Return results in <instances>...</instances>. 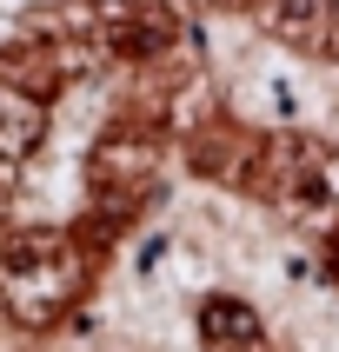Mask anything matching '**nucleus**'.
Segmentation results:
<instances>
[{
  "instance_id": "f257e3e1",
  "label": "nucleus",
  "mask_w": 339,
  "mask_h": 352,
  "mask_svg": "<svg viewBox=\"0 0 339 352\" xmlns=\"http://www.w3.org/2000/svg\"><path fill=\"white\" fill-rule=\"evenodd\" d=\"M0 293H7V306H14L27 326L60 319L67 299H74V253H67V239H60V233L14 239L7 259H0Z\"/></svg>"
},
{
  "instance_id": "f03ea898",
  "label": "nucleus",
  "mask_w": 339,
  "mask_h": 352,
  "mask_svg": "<svg viewBox=\"0 0 339 352\" xmlns=\"http://www.w3.org/2000/svg\"><path fill=\"white\" fill-rule=\"evenodd\" d=\"M40 133H47V113H40V100H34V94H20L14 80H0V160L34 153Z\"/></svg>"
},
{
  "instance_id": "7ed1b4c3",
  "label": "nucleus",
  "mask_w": 339,
  "mask_h": 352,
  "mask_svg": "<svg viewBox=\"0 0 339 352\" xmlns=\"http://www.w3.org/2000/svg\"><path fill=\"white\" fill-rule=\"evenodd\" d=\"M199 326H206V339H213V346H253V339H259L253 306H239V299H213Z\"/></svg>"
},
{
  "instance_id": "20e7f679",
  "label": "nucleus",
  "mask_w": 339,
  "mask_h": 352,
  "mask_svg": "<svg viewBox=\"0 0 339 352\" xmlns=\"http://www.w3.org/2000/svg\"><path fill=\"white\" fill-rule=\"evenodd\" d=\"M319 14H326L319 0H273V27H286V34H306Z\"/></svg>"
}]
</instances>
